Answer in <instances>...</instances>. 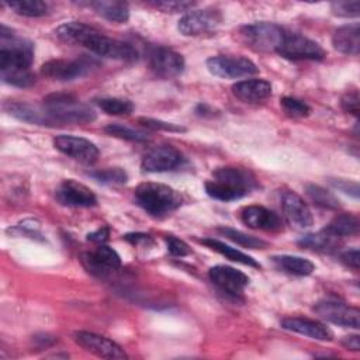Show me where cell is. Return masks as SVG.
<instances>
[{"label":"cell","mask_w":360,"mask_h":360,"mask_svg":"<svg viewBox=\"0 0 360 360\" xmlns=\"http://www.w3.org/2000/svg\"><path fill=\"white\" fill-rule=\"evenodd\" d=\"M138 122L149 129H160V131H169V132H184L186 131V128L181 125L166 122L162 120H155V118L141 117V118H138Z\"/></svg>","instance_id":"obj_39"},{"label":"cell","mask_w":360,"mask_h":360,"mask_svg":"<svg viewBox=\"0 0 360 360\" xmlns=\"http://www.w3.org/2000/svg\"><path fill=\"white\" fill-rule=\"evenodd\" d=\"M305 193L308 195V198L322 207V208H329V210H336L340 207L339 200L335 197V194H332L329 190L323 188L322 186L318 184H305Z\"/></svg>","instance_id":"obj_30"},{"label":"cell","mask_w":360,"mask_h":360,"mask_svg":"<svg viewBox=\"0 0 360 360\" xmlns=\"http://www.w3.org/2000/svg\"><path fill=\"white\" fill-rule=\"evenodd\" d=\"M55 197L62 205L68 207H93L97 204L96 194L84 184L66 179L55 190Z\"/></svg>","instance_id":"obj_16"},{"label":"cell","mask_w":360,"mask_h":360,"mask_svg":"<svg viewBox=\"0 0 360 360\" xmlns=\"http://www.w3.org/2000/svg\"><path fill=\"white\" fill-rule=\"evenodd\" d=\"M184 58L166 46H158L149 53V66L153 73L163 79H172L184 70Z\"/></svg>","instance_id":"obj_15"},{"label":"cell","mask_w":360,"mask_h":360,"mask_svg":"<svg viewBox=\"0 0 360 360\" xmlns=\"http://www.w3.org/2000/svg\"><path fill=\"white\" fill-rule=\"evenodd\" d=\"M135 201L148 214L162 217L181 205V195L166 184L146 181L135 188Z\"/></svg>","instance_id":"obj_4"},{"label":"cell","mask_w":360,"mask_h":360,"mask_svg":"<svg viewBox=\"0 0 360 360\" xmlns=\"http://www.w3.org/2000/svg\"><path fill=\"white\" fill-rule=\"evenodd\" d=\"M90 6L98 15L112 22H125L129 18V8L128 4L124 1L100 0L90 3Z\"/></svg>","instance_id":"obj_26"},{"label":"cell","mask_w":360,"mask_h":360,"mask_svg":"<svg viewBox=\"0 0 360 360\" xmlns=\"http://www.w3.org/2000/svg\"><path fill=\"white\" fill-rule=\"evenodd\" d=\"M0 75L4 83L17 87H30L35 83V76L31 73L30 69H0Z\"/></svg>","instance_id":"obj_32"},{"label":"cell","mask_w":360,"mask_h":360,"mask_svg":"<svg viewBox=\"0 0 360 360\" xmlns=\"http://www.w3.org/2000/svg\"><path fill=\"white\" fill-rule=\"evenodd\" d=\"M280 104H281L284 112L290 117H294V118L308 117L309 112H311V108L307 103H304L302 100L294 98V97H283L280 100Z\"/></svg>","instance_id":"obj_37"},{"label":"cell","mask_w":360,"mask_h":360,"mask_svg":"<svg viewBox=\"0 0 360 360\" xmlns=\"http://www.w3.org/2000/svg\"><path fill=\"white\" fill-rule=\"evenodd\" d=\"M34 60V44L14 35L6 25L0 28V69H30Z\"/></svg>","instance_id":"obj_5"},{"label":"cell","mask_w":360,"mask_h":360,"mask_svg":"<svg viewBox=\"0 0 360 360\" xmlns=\"http://www.w3.org/2000/svg\"><path fill=\"white\" fill-rule=\"evenodd\" d=\"M325 232L342 238V236H352L359 232V219L352 214H342L335 217L325 228Z\"/></svg>","instance_id":"obj_28"},{"label":"cell","mask_w":360,"mask_h":360,"mask_svg":"<svg viewBox=\"0 0 360 360\" xmlns=\"http://www.w3.org/2000/svg\"><path fill=\"white\" fill-rule=\"evenodd\" d=\"M342 345H343L346 349L353 350V352H359V350H360V340H359V336H357V335L345 336L343 340H342Z\"/></svg>","instance_id":"obj_46"},{"label":"cell","mask_w":360,"mask_h":360,"mask_svg":"<svg viewBox=\"0 0 360 360\" xmlns=\"http://www.w3.org/2000/svg\"><path fill=\"white\" fill-rule=\"evenodd\" d=\"M314 312L321 318L345 328L359 329L360 311L356 307H350L338 300H322L315 304Z\"/></svg>","instance_id":"obj_11"},{"label":"cell","mask_w":360,"mask_h":360,"mask_svg":"<svg viewBox=\"0 0 360 360\" xmlns=\"http://www.w3.org/2000/svg\"><path fill=\"white\" fill-rule=\"evenodd\" d=\"M257 186L252 172L242 167L224 166L212 172V179L205 181V193L219 201H233L248 195Z\"/></svg>","instance_id":"obj_2"},{"label":"cell","mask_w":360,"mask_h":360,"mask_svg":"<svg viewBox=\"0 0 360 360\" xmlns=\"http://www.w3.org/2000/svg\"><path fill=\"white\" fill-rule=\"evenodd\" d=\"M332 45L345 55H359L360 49V24L352 22L339 27L332 35Z\"/></svg>","instance_id":"obj_24"},{"label":"cell","mask_w":360,"mask_h":360,"mask_svg":"<svg viewBox=\"0 0 360 360\" xmlns=\"http://www.w3.org/2000/svg\"><path fill=\"white\" fill-rule=\"evenodd\" d=\"M208 276L217 287L233 297H239L250 281V278L243 271L224 264L211 267Z\"/></svg>","instance_id":"obj_17"},{"label":"cell","mask_w":360,"mask_h":360,"mask_svg":"<svg viewBox=\"0 0 360 360\" xmlns=\"http://www.w3.org/2000/svg\"><path fill=\"white\" fill-rule=\"evenodd\" d=\"M89 176L108 184H122V183H127L128 180L125 170L121 167H107V169L94 170V172H90Z\"/></svg>","instance_id":"obj_36"},{"label":"cell","mask_w":360,"mask_h":360,"mask_svg":"<svg viewBox=\"0 0 360 360\" xmlns=\"http://www.w3.org/2000/svg\"><path fill=\"white\" fill-rule=\"evenodd\" d=\"M82 264L91 276L105 278L121 267V259L112 248L98 245L94 250L82 255Z\"/></svg>","instance_id":"obj_10"},{"label":"cell","mask_w":360,"mask_h":360,"mask_svg":"<svg viewBox=\"0 0 360 360\" xmlns=\"http://www.w3.org/2000/svg\"><path fill=\"white\" fill-rule=\"evenodd\" d=\"M340 104H342V108L346 111V112H350L353 115H357L359 114V94L357 91H349L346 93L342 100H340Z\"/></svg>","instance_id":"obj_43"},{"label":"cell","mask_w":360,"mask_h":360,"mask_svg":"<svg viewBox=\"0 0 360 360\" xmlns=\"http://www.w3.org/2000/svg\"><path fill=\"white\" fill-rule=\"evenodd\" d=\"M298 245L302 248L318 250V252H332L338 248V238L325 232L323 229L316 233H307L300 240Z\"/></svg>","instance_id":"obj_29"},{"label":"cell","mask_w":360,"mask_h":360,"mask_svg":"<svg viewBox=\"0 0 360 360\" xmlns=\"http://www.w3.org/2000/svg\"><path fill=\"white\" fill-rule=\"evenodd\" d=\"M277 53L291 60H321L325 58V51L318 42L294 32H285Z\"/></svg>","instance_id":"obj_8"},{"label":"cell","mask_w":360,"mask_h":360,"mask_svg":"<svg viewBox=\"0 0 360 360\" xmlns=\"http://www.w3.org/2000/svg\"><path fill=\"white\" fill-rule=\"evenodd\" d=\"M184 158L180 150L172 145H160L150 149L142 159V169L150 173H162L174 170L181 166Z\"/></svg>","instance_id":"obj_14"},{"label":"cell","mask_w":360,"mask_h":360,"mask_svg":"<svg viewBox=\"0 0 360 360\" xmlns=\"http://www.w3.org/2000/svg\"><path fill=\"white\" fill-rule=\"evenodd\" d=\"M222 235H225L228 239H231L232 242L240 245V246H245V248H249V249H263L267 246V243L263 240V239H259V238H255V236H250V235H246L238 229H233V228H219L218 229Z\"/></svg>","instance_id":"obj_33"},{"label":"cell","mask_w":360,"mask_h":360,"mask_svg":"<svg viewBox=\"0 0 360 360\" xmlns=\"http://www.w3.org/2000/svg\"><path fill=\"white\" fill-rule=\"evenodd\" d=\"M340 260H342L343 264H346L347 267H350V269H353V270H359L360 257H359V250H357V249L345 250V252L340 255Z\"/></svg>","instance_id":"obj_44"},{"label":"cell","mask_w":360,"mask_h":360,"mask_svg":"<svg viewBox=\"0 0 360 360\" xmlns=\"http://www.w3.org/2000/svg\"><path fill=\"white\" fill-rule=\"evenodd\" d=\"M232 93L243 103L256 104L271 94V84L263 79H249L238 82L232 86Z\"/></svg>","instance_id":"obj_22"},{"label":"cell","mask_w":360,"mask_h":360,"mask_svg":"<svg viewBox=\"0 0 360 360\" xmlns=\"http://www.w3.org/2000/svg\"><path fill=\"white\" fill-rule=\"evenodd\" d=\"M239 39L249 48L262 52H277L285 31L274 22H253L239 28Z\"/></svg>","instance_id":"obj_6"},{"label":"cell","mask_w":360,"mask_h":360,"mask_svg":"<svg viewBox=\"0 0 360 360\" xmlns=\"http://www.w3.org/2000/svg\"><path fill=\"white\" fill-rule=\"evenodd\" d=\"M108 235H110V231H108V228L104 226V228H100V229L89 233L87 240L98 243V245H104V242L108 239Z\"/></svg>","instance_id":"obj_45"},{"label":"cell","mask_w":360,"mask_h":360,"mask_svg":"<svg viewBox=\"0 0 360 360\" xmlns=\"http://www.w3.org/2000/svg\"><path fill=\"white\" fill-rule=\"evenodd\" d=\"M104 131L111 136L125 139V141H132V142H145V141H148V135L145 132L129 128V127L122 125V124H117V122L108 124L104 128Z\"/></svg>","instance_id":"obj_35"},{"label":"cell","mask_w":360,"mask_h":360,"mask_svg":"<svg viewBox=\"0 0 360 360\" xmlns=\"http://www.w3.org/2000/svg\"><path fill=\"white\" fill-rule=\"evenodd\" d=\"M56 37L68 44H76L87 48L90 52L124 62H134L138 59V51L128 42L110 38L80 21H69L59 25L55 31Z\"/></svg>","instance_id":"obj_1"},{"label":"cell","mask_w":360,"mask_h":360,"mask_svg":"<svg viewBox=\"0 0 360 360\" xmlns=\"http://www.w3.org/2000/svg\"><path fill=\"white\" fill-rule=\"evenodd\" d=\"M201 243H204L205 246H208L210 249L218 252L219 255L225 256L226 259L232 260V262H236V263H242L245 266H250V267H256L259 269L260 267V263H257L252 256L229 246V245H225L224 242L218 240V239H214V238H205V239H201Z\"/></svg>","instance_id":"obj_27"},{"label":"cell","mask_w":360,"mask_h":360,"mask_svg":"<svg viewBox=\"0 0 360 360\" xmlns=\"http://www.w3.org/2000/svg\"><path fill=\"white\" fill-rule=\"evenodd\" d=\"M97 104L104 112L110 115H127V114H131L134 110V104L129 100L117 98V97L100 98Z\"/></svg>","instance_id":"obj_34"},{"label":"cell","mask_w":360,"mask_h":360,"mask_svg":"<svg viewBox=\"0 0 360 360\" xmlns=\"http://www.w3.org/2000/svg\"><path fill=\"white\" fill-rule=\"evenodd\" d=\"M89 68L90 63L83 59H51L41 66V73L53 80H73L84 76L89 72Z\"/></svg>","instance_id":"obj_19"},{"label":"cell","mask_w":360,"mask_h":360,"mask_svg":"<svg viewBox=\"0 0 360 360\" xmlns=\"http://www.w3.org/2000/svg\"><path fill=\"white\" fill-rule=\"evenodd\" d=\"M271 262L278 270L292 276H309L315 270V266L311 260L300 256L280 255V256H273Z\"/></svg>","instance_id":"obj_25"},{"label":"cell","mask_w":360,"mask_h":360,"mask_svg":"<svg viewBox=\"0 0 360 360\" xmlns=\"http://www.w3.org/2000/svg\"><path fill=\"white\" fill-rule=\"evenodd\" d=\"M150 4L163 13L187 11L188 8L195 6V3L193 1H150Z\"/></svg>","instance_id":"obj_40"},{"label":"cell","mask_w":360,"mask_h":360,"mask_svg":"<svg viewBox=\"0 0 360 360\" xmlns=\"http://www.w3.org/2000/svg\"><path fill=\"white\" fill-rule=\"evenodd\" d=\"M281 328L294 333H300L304 336H308L315 340H332L333 333L332 330L325 326L323 323L308 319V318H300V316H292V318H284L281 321Z\"/></svg>","instance_id":"obj_21"},{"label":"cell","mask_w":360,"mask_h":360,"mask_svg":"<svg viewBox=\"0 0 360 360\" xmlns=\"http://www.w3.org/2000/svg\"><path fill=\"white\" fill-rule=\"evenodd\" d=\"M242 222L252 228V229H262V231H270L277 232L283 229V222L280 217L262 205H249L242 210L240 212Z\"/></svg>","instance_id":"obj_20"},{"label":"cell","mask_w":360,"mask_h":360,"mask_svg":"<svg viewBox=\"0 0 360 360\" xmlns=\"http://www.w3.org/2000/svg\"><path fill=\"white\" fill-rule=\"evenodd\" d=\"M53 145L59 152L83 165H91L98 158L97 146L86 138L73 135H58L53 139Z\"/></svg>","instance_id":"obj_13"},{"label":"cell","mask_w":360,"mask_h":360,"mask_svg":"<svg viewBox=\"0 0 360 360\" xmlns=\"http://www.w3.org/2000/svg\"><path fill=\"white\" fill-rule=\"evenodd\" d=\"M330 10L335 15L339 17H357L360 14V1L359 0H339L330 3Z\"/></svg>","instance_id":"obj_38"},{"label":"cell","mask_w":360,"mask_h":360,"mask_svg":"<svg viewBox=\"0 0 360 360\" xmlns=\"http://www.w3.org/2000/svg\"><path fill=\"white\" fill-rule=\"evenodd\" d=\"M42 108L59 124H89L96 120L94 110L72 94L52 93L44 98Z\"/></svg>","instance_id":"obj_3"},{"label":"cell","mask_w":360,"mask_h":360,"mask_svg":"<svg viewBox=\"0 0 360 360\" xmlns=\"http://www.w3.org/2000/svg\"><path fill=\"white\" fill-rule=\"evenodd\" d=\"M329 183L338 188L339 191H343L345 194H349L354 198L359 197V184L357 181H350V180H345V179H330Z\"/></svg>","instance_id":"obj_42"},{"label":"cell","mask_w":360,"mask_h":360,"mask_svg":"<svg viewBox=\"0 0 360 360\" xmlns=\"http://www.w3.org/2000/svg\"><path fill=\"white\" fill-rule=\"evenodd\" d=\"M6 111L15 117L20 121L35 124V125H49L53 127L56 122L48 115V112L41 107H35L27 103H20V101H7L4 104Z\"/></svg>","instance_id":"obj_23"},{"label":"cell","mask_w":360,"mask_h":360,"mask_svg":"<svg viewBox=\"0 0 360 360\" xmlns=\"http://www.w3.org/2000/svg\"><path fill=\"white\" fill-rule=\"evenodd\" d=\"M207 69L211 75L222 79H238L256 75L259 72L257 66L245 56L236 55H218L208 58Z\"/></svg>","instance_id":"obj_7"},{"label":"cell","mask_w":360,"mask_h":360,"mask_svg":"<svg viewBox=\"0 0 360 360\" xmlns=\"http://www.w3.org/2000/svg\"><path fill=\"white\" fill-rule=\"evenodd\" d=\"M281 208L288 224L297 229L311 228L314 217L307 202L294 191H285L281 197Z\"/></svg>","instance_id":"obj_18"},{"label":"cell","mask_w":360,"mask_h":360,"mask_svg":"<svg viewBox=\"0 0 360 360\" xmlns=\"http://www.w3.org/2000/svg\"><path fill=\"white\" fill-rule=\"evenodd\" d=\"M124 239L128 240L132 245H138L141 242H148L149 240V235H146V233H127L124 236Z\"/></svg>","instance_id":"obj_47"},{"label":"cell","mask_w":360,"mask_h":360,"mask_svg":"<svg viewBox=\"0 0 360 360\" xmlns=\"http://www.w3.org/2000/svg\"><path fill=\"white\" fill-rule=\"evenodd\" d=\"M222 21V15L217 8H202L186 13L179 24V31L186 37H198L212 32Z\"/></svg>","instance_id":"obj_9"},{"label":"cell","mask_w":360,"mask_h":360,"mask_svg":"<svg viewBox=\"0 0 360 360\" xmlns=\"http://www.w3.org/2000/svg\"><path fill=\"white\" fill-rule=\"evenodd\" d=\"M73 340L84 350L103 359L121 360L128 357L118 343L103 335H97L87 330H77L73 333Z\"/></svg>","instance_id":"obj_12"},{"label":"cell","mask_w":360,"mask_h":360,"mask_svg":"<svg viewBox=\"0 0 360 360\" xmlns=\"http://www.w3.org/2000/svg\"><path fill=\"white\" fill-rule=\"evenodd\" d=\"M7 6L20 15L24 17H42L48 14V4L39 0H18V1H8Z\"/></svg>","instance_id":"obj_31"},{"label":"cell","mask_w":360,"mask_h":360,"mask_svg":"<svg viewBox=\"0 0 360 360\" xmlns=\"http://www.w3.org/2000/svg\"><path fill=\"white\" fill-rule=\"evenodd\" d=\"M166 243H167V250L172 256L183 257L191 252L188 245L176 236H166Z\"/></svg>","instance_id":"obj_41"}]
</instances>
